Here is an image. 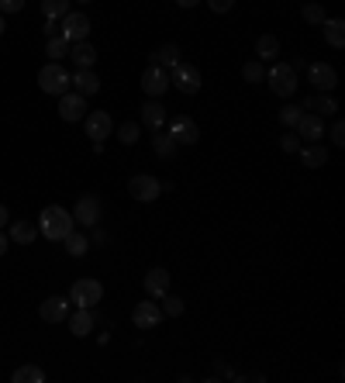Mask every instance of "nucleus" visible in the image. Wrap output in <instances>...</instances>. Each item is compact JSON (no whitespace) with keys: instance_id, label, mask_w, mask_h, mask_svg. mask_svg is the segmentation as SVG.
I'll return each instance as SVG.
<instances>
[{"instance_id":"1","label":"nucleus","mask_w":345,"mask_h":383,"mask_svg":"<svg viewBox=\"0 0 345 383\" xmlns=\"http://www.w3.org/2000/svg\"><path fill=\"white\" fill-rule=\"evenodd\" d=\"M39 231L49 238V242H63L70 231H73V214L59 204H49L42 214H39Z\"/></svg>"},{"instance_id":"2","label":"nucleus","mask_w":345,"mask_h":383,"mask_svg":"<svg viewBox=\"0 0 345 383\" xmlns=\"http://www.w3.org/2000/svg\"><path fill=\"white\" fill-rule=\"evenodd\" d=\"M39 87H42V94H49V97H63V94L70 90V73H66L59 63H49V66L39 70Z\"/></svg>"},{"instance_id":"3","label":"nucleus","mask_w":345,"mask_h":383,"mask_svg":"<svg viewBox=\"0 0 345 383\" xmlns=\"http://www.w3.org/2000/svg\"><path fill=\"white\" fill-rule=\"evenodd\" d=\"M266 80H269V90H273L276 97H293V94H297V70H293L290 63H276V66L266 73Z\"/></svg>"},{"instance_id":"4","label":"nucleus","mask_w":345,"mask_h":383,"mask_svg":"<svg viewBox=\"0 0 345 383\" xmlns=\"http://www.w3.org/2000/svg\"><path fill=\"white\" fill-rule=\"evenodd\" d=\"M169 87H176V90H183V94H197V90H200V70L180 59V63L169 70Z\"/></svg>"},{"instance_id":"5","label":"nucleus","mask_w":345,"mask_h":383,"mask_svg":"<svg viewBox=\"0 0 345 383\" xmlns=\"http://www.w3.org/2000/svg\"><path fill=\"white\" fill-rule=\"evenodd\" d=\"M101 297H104V287L97 280H76L70 290V304H76V307H94V304H101Z\"/></svg>"},{"instance_id":"6","label":"nucleus","mask_w":345,"mask_h":383,"mask_svg":"<svg viewBox=\"0 0 345 383\" xmlns=\"http://www.w3.org/2000/svg\"><path fill=\"white\" fill-rule=\"evenodd\" d=\"M159 180L156 176H149V173H138V176H132L128 180V194L135 197V200H142V204H149V200H156L159 197Z\"/></svg>"},{"instance_id":"7","label":"nucleus","mask_w":345,"mask_h":383,"mask_svg":"<svg viewBox=\"0 0 345 383\" xmlns=\"http://www.w3.org/2000/svg\"><path fill=\"white\" fill-rule=\"evenodd\" d=\"M59 35L66 39V42H87V35H90V18L87 14H66L63 18V28H59Z\"/></svg>"},{"instance_id":"8","label":"nucleus","mask_w":345,"mask_h":383,"mask_svg":"<svg viewBox=\"0 0 345 383\" xmlns=\"http://www.w3.org/2000/svg\"><path fill=\"white\" fill-rule=\"evenodd\" d=\"M132 321H135V328L149 331V328H156V324L163 321V307H159L156 300H142V304H135V311H132Z\"/></svg>"},{"instance_id":"9","label":"nucleus","mask_w":345,"mask_h":383,"mask_svg":"<svg viewBox=\"0 0 345 383\" xmlns=\"http://www.w3.org/2000/svg\"><path fill=\"white\" fill-rule=\"evenodd\" d=\"M142 90H145L149 97H163V94L169 90V73H166L163 66H149V70L142 73Z\"/></svg>"},{"instance_id":"10","label":"nucleus","mask_w":345,"mask_h":383,"mask_svg":"<svg viewBox=\"0 0 345 383\" xmlns=\"http://www.w3.org/2000/svg\"><path fill=\"white\" fill-rule=\"evenodd\" d=\"M59 118H63V121H83V118H87V97L66 90V94L59 97Z\"/></svg>"},{"instance_id":"11","label":"nucleus","mask_w":345,"mask_h":383,"mask_svg":"<svg viewBox=\"0 0 345 383\" xmlns=\"http://www.w3.org/2000/svg\"><path fill=\"white\" fill-rule=\"evenodd\" d=\"M173 142L176 145H197L200 142V128H197V121H190V118H173Z\"/></svg>"},{"instance_id":"12","label":"nucleus","mask_w":345,"mask_h":383,"mask_svg":"<svg viewBox=\"0 0 345 383\" xmlns=\"http://www.w3.org/2000/svg\"><path fill=\"white\" fill-rule=\"evenodd\" d=\"M307 76H311V83H314L321 94H331V90L338 87V73H335L328 63H314V66L307 70Z\"/></svg>"},{"instance_id":"13","label":"nucleus","mask_w":345,"mask_h":383,"mask_svg":"<svg viewBox=\"0 0 345 383\" xmlns=\"http://www.w3.org/2000/svg\"><path fill=\"white\" fill-rule=\"evenodd\" d=\"M111 128H114V121H111L107 111H90V114H87V138L101 142V138L111 135Z\"/></svg>"},{"instance_id":"14","label":"nucleus","mask_w":345,"mask_h":383,"mask_svg":"<svg viewBox=\"0 0 345 383\" xmlns=\"http://www.w3.org/2000/svg\"><path fill=\"white\" fill-rule=\"evenodd\" d=\"M80 225H97L101 221V200L94 197V194H83L80 200H76V214H73Z\"/></svg>"},{"instance_id":"15","label":"nucleus","mask_w":345,"mask_h":383,"mask_svg":"<svg viewBox=\"0 0 345 383\" xmlns=\"http://www.w3.org/2000/svg\"><path fill=\"white\" fill-rule=\"evenodd\" d=\"M39 314H42V321L59 324V321H66V318H70V300H66V297H49V300L39 307Z\"/></svg>"},{"instance_id":"16","label":"nucleus","mask_w":345,"mask_h":383,"mask_svg":"<svg viewBox=\"0 0 345 383\" xmlns=\"http://www.w3.org/2000/svg\"><path fill=\"white\" fill-rule=\"evenodd\" d=\"M70 83L76 87L80 97H94V94L101 90V76H97L94 70H76V76H70Z\"/></svg>"},{"instance_id":"17","label":"nucleus","mask_w":345,"mask_h":383,"mask_svg":"<svg viewBox=\"0 0 345 383\" xmlns=\"http://www.w3.org/2000/svg\"><path fill=\"white\" fill-rule=\"evenodd\" d=\"M70 56H73L76 70H94V63H97V49L90 42H70Z\"/></svg>"},{"instance_id":"18","label":"nucleus","mask_w":345,"mask_h":383,"mask_svg":"<svg viewBox=\"0 0 345 383\" xmlns=\"http://www.w3.org/2000/svg\"><path fill=\"white\" fill-rule=\"evenodd\" d=\"M163 121H166V107L152 97L149 104H142V125L145 128H152V132H159L163 128Z\"/></svg>"},{"instance_id":"19","label":"nucleus","mask_w":345,"mask_h":383,"mask_svg":"<svg viewBox=\"0 0 345 383\" xmlns=\"http://www.w3.org/2000/svg\"><path fill=\"white\" fill-rule=\"evenodd\" d=\"M297 132H300V138L317 142V138L324 135V121H321L317 114H300V118H297Z\"/></svg>"},{"instance_id":"20","label":"nucleus","mask_w":345,"mask_h":383,"mask_svg":"<svg viewBox=\"0 0 345 383\" xmlns=\"http://www.w3.org/2000/svg\"><path fill=\"white\" fill-rule=\"evenodd\" d=\"M145 290H149V297L169 293V273H166V269H149V273H145Z\"/></svg>"},{"instance_id":"21","label":"nucleus","mask_w":345,"mask_h":383,"mask_svg":"<svg viewBox=\"0 0 345 383\" xmlns=\"http://www.w3.org/2000/svg\"><path fill=\"white\" fill-rule=\"evenodd\" d=\"M324 39H328V45L331 49H342L345 45V21L342 18H324Z\"/></svg>"},{"instance_id":"22","label":"nucleus","mask_w":345,"mask_h":383,"mask_svg":"<svg viewBox=\"0 0 345 383\" xmlns=\"http://www.w3.org/2000/svg\"><path fill=\"white\" fill-rule=\"evenodd\" d=\"M8 238H11V242H21V245H32V242L39 238V228H35L32 221H14L11 231H8Z\"/></svg>"},{"instance_id":"23","label":"nucleus","mask_w":345,"mask_h":383,"mask_svg":"<svg viewBox=\"0 0 345 383\" xmlns=\"http://www.w3.org/2000/svg\"><path fill=\"white\" fill-rule=\"evenodd\" d=\"M70 328L76 331V338L90 335V331H94V314H90V307H76V314L70 318Z\"/></svg>"},{"instance_id":"24","label":"nucleus","mask_w":345,"mask_h":383,"mask_svg":"<svg viewBox=\"0 0 345 383\" xmlns=\"http://www.w3.org/2000/svg\"><path fill=\"white\" fill-rule=\"evenodd\" d=\"M180 63V49L169 42V45H159V52L152 56V66H163V70H173Z\"/></svg>"},{"instance_id":"25","label":"nucleus","mask_w":345,"mask_h":383,"mask_svg":"<svg viewBox=\"0 0 345 383\" xmlns=\"http://www.w3.org/2000/svg\"><path fill=\"white\" fill-rule=\"evenodd\" d=\"M300 163H304V166H311V169L328 166V149H324V145H307V149L300 152Z\"/></svg>"},{"instance_id":"26","label":"nucleus","mask_w":345,"mask_h":383,"mask_svg":"<svg viewBox=\"0 0 345 383\" xmlns=\"http://www.w3.org/2000/svg\"><path fill=\"white\" fill-rule=\"evenodd\" d=\"M42 14H45L49 21L66 18V14H70V0H42Z\"/></svg>"},{"instance_id":"27","label":"nucleus","mask_w":345,"mask_h":383,"mask_svg":"<svg viewBox=\"0 0 345 383\" xmlns=\"http://www.w3.org/2000/svg\"><path fill=\"white\" fill-rule=\"evenodd\" d=\"M276 52H280V42L273 39V35H259V42H255V56L259 59H276Z\"/></svg>"},{"instance_id":"28","label":"nucleus","mask_w":345,"mask_h":383,"mask_svg":"<svg viewBox=\"0 0 345 383\" xmlns=\"http://www.w3.org/2000/svg\"><path fill=\"white\" fill-rule=\"evenodd\" d=\"M11 380H14V383H42V380H45V369H39V366H18Z\"/></svg>"},{"instance_id":"29","label":"nucleus","mask_w":345,"mask_h":383,"mask_svg":"<svg viewBox=\"0 0 345 383\" xmlns=\"http://www.w3.org/2000/svg\"><path fill=\"white\" fill-rule=\"evenodd\" d=\"M63 242H66V252H70V256H76V259H80V256H87V249H90V242H87L83 235H76V231H70Z\"/></svg>"},{"instance_id":"30","label":"nucleus","mask_w":345,"mask_h":383,"mask_svg":"<svg viewBox=\"0 0 345 383\" xmlns=\"http://www.w3.org/2000/svg\"><path fill=\"white\" fill-rule=\"evenodd\" d=\"M300 18H304L307 25H324V18H328V14H324V8H321V4H304V8H300Z\"/></svg>"},{"instance_id":"31","label":"nucleus","mask_w":345,"mask_h":383,"mask_svg":"<svg viewBox=\"0 0 345 383\" xmlns=\"http://www.w3.org/2000/svg\"><path fill=\"white\" fill-rule=\"evenodd\" d=\"M173 152H176V142H173V135H159V132H156V156L169 159Z\"/></svg>"},{"instance_id":"32","label":"nucleus","mask_w":345,"mask_h":383,"mask_svg":"<svg viewBox=\"0 0 345 383\" xmlns=\"http://www.w3.org/2000/svg\"><path fill=\"white\" fill-rule=\"evenodd\" d=\"M159 300H163V314H169V318H180V314H183V300H180V297L163 293Z\"/></svg>"},{"instance_id":"33","label":"nucleus","mask_w":345,"mask_h":383,"mask_svg":"<svg viewBox=\"0 0 345 383\" xmlns=\"http://www.w3.org/2000/svg\"><path fill=\"white\" fill-rule=\"evenodd\" d=\"M49 56H52V59H63V56H70V42H66L63 35H52V39H49Z\"/></svg>"},{"instance_id":"34","label":"nucleus","mask_w":345,"mask_h":383,"mask_svg":"<svg viewBox=\"0 0 345 383\" xmlns=\"http://www.w3.org/2000/svg\"><path fill=\"white\" fill-rule=\"evenodd\" d=\"M242 76H245L249 83H262V80H266V70H262V63H245V66H242Z\"/></svg>"},{"instance_id":"35","label":"nucleus","mask_w":345,"mask_h":383,"mask_svg":"<svg viewBox=\"0 0 345 383\" xmlns=\"http://www.w3.org/2000/svg\"><path fill=\"white\" fill-rule=\"evenodd\" d=\"M118 138H121L125 145H135V142H138V125H132V121H125V125L118 128Z\"/></svg>"},{"instance_id":"36","label":"nucleus","mask_w":345,"mask_h":383,"mask_svg":"<svg viewBox=\"0 0 345 383\" xmlns=\"http://www.w3.org/2000/svg\"><path fill=\"white\" fill-rule=\"evenodd\" d=\"M297 118H300V111H297V107H280V121H283L286 128H293V125H297Z\"/></svg>"},{"instance_id":"37","label":"nucleus","mask_w":345,"mask_h":383,"mask_svg":"<svg viewBox=\"0 0 345 383\" xmlns=\"http://www.w3.org/2000/svg\"><path fill=\"white\" fill-rule=\"evenodd\" d=\"M311 104H317V111H324V114H335V111H338V104H335L328 94H324V97H317V101H311Z\"/></svg>"},{"instance_id":"38","label":"nucleus","mask_w":345,"mask_h":383,"mask_svg":"<svg viewBox=\"0 0 345 383\" xmlns=\"http://www.w3.org/2000/svg\"><path fill=\"white\" fill-rule=\"evenodd\" d=\"M231 4H235V0H207V8H211L214 14H228Z\"/></svg>"},{"instance_id":"39","label":"nucleus","mask_w":345,"mask_h":383,"mask_svg":"<svg viewBox=\"0 0 345 383\" xmlns=\"http://www.w3.org/2000/svg\"><path fill=\"white\" fill-rule=\"evenodd\" d=\"M21 8H25V0H0V11H4V14H14Z\"/></svg>"},{"instance_id":"40","label":"nucleus","mask_w":345,"mask_h":383,"mask_svg":"<svg viewBox=\"0 0 345 383\" xmlns=\"http://www.w3.org/2000/svg\"><path fill=\"white\" fill-rule=\"evenodd\" d=\"M331 142H335V145H345V125H342V121H335V128H331Z\"/></svg>"},{"instance_id":"41","label":"nucleus","mask_w":345,"mask_h":383,"mask_svg":"<svg viewBox=\"0 0 345 383\" xmlns=\"http://www.w3.org/2000/svg\"><path fill=\"white\" fill-rule=\"evenodd\" d=\"M283 152H297V135H283Z\"/></svg>"},{"instance_id":"42","label":"nucleus","mask_w":345,"mask_h":383,"mask_svg":"<svg viewBox=\"0 0 345 383\" xmlns=\"http://www.w3.org/2000/svg\"><path fill=\"white\" fill-rule=\"evenodd\" d=\"M8 242H11V238H8L4 231H0V256H4V252H8Z\"/></svg>"},{"instance_id":"43","label":"nucleus","mask_w":345,"mask_h":383,"mask_svg":"<svg viewBox=\"0 0 345 383\" xmlns=\"http://www.w3.org/2000/svg\"><path fill=\"white\" fill-rule=\"evenodd\" d=\"M176 4H180V8H187V11H190V8H197V4H200V0H176Z\"/></svg>"},{"instance_id":"44","label":"nucleus","mask_w":345,"mask_h":383,"mask_svg":"<svg viewBox=\"0 0 345 383\" xmlns=\"http://www.w3.org/2000/svg\"><path fill=\"white\" fill-rule=\"evenodd\" d=\"M4 225H8V207L0 204V228H4Z\"/></svg>"},{"instance_id":"45","label":"nucleus","mask_w":345,"mask_h":383,"mask_svg":"<svg viewBox=\"0 0 345 383\" xmlns=\"http://www.w3.org/2000/svg\"><path fill=\"white\" fill-rule=\"evenodd\" d=\"M4 28H8V25H4V18H0V35H4Z\"/></svg>"},{"instance_id":"46","label":"nucleus","mask_w":345,"mask_h":383,"mask_svg":"<svg viewBox=\"0 0 345 383\" xmlns=\"http://www.w3.org/2000/svg\"><path fill=\"white\" fill-rule=\"evenodd\" d=\"M80 4H87V0H80Z\"/></svg>"}]
</instances>
